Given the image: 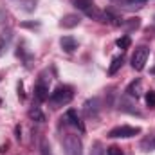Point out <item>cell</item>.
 Here are the masks:
<instances>
[{
    "label": "cell",
    "instance_id": "2",
    "mask_svg": "<svg viewBox=\"0 0 155 155\" xmlns=\"http://www.w3.org/2000/svg\"><path fill=\"white\" fill-rule=\"evenodd\" d=\"M63 144V152L65 155H83V144H81V139L74 135V134H67L61 141Z\"/></svg>",
    "mask_w": 155,
    "mask_h": 155
},
{
    "label": "cell",
    "instance_id": "3",
    "mask_svg": "<svg viewBox=\"0 0 155 155\" xmlns=\"http://www.w3.org/2000/svg\"><path fill=\"white\" fill-rule=\"evenodd\" d=\"M148 56H150V47L148 45L143 43V45L135 47V51L132 54V67H134V71H143L146 61H148Z\"/></svg>",
    "mask_w": 155,
    "mask_h": 155
},
{
    "label": "cell",
    "instance_id": "17",
    "mask_svg": "<svg viewBox=\"0 0 155 155\" xmlns=\"http://www.w3.org/2000/svg\"><path fill=\"white\" fill-rule=\"evenodd\" d=\"M116 43H117V47H119V49H128V47H130V43H132V40H130V36H121Z\"/></svg>",
    "mask_w": 155,
    "mask_h": 155
},
{
    "label": "cell",
    "instance_id": "18",
    "mask_svg": "<svg viewBox=\"0 0 155 155\" xmlns=\"http://www.w3.org/2000/svg\"><path fill=\"white\" fill-rule=\"evenodd\" d=\"M40 152H41V155H54L52 153V148H51V144L43 139L41 141V144H40Z\"/></svg>",
    "mask_w": 155,
    "mask_h": 155
},
{
    "label": "cell",
    "instance_id": "14",
    "mask_svg": "<svg viewBox=\"0 0 155 155\" xmlns=\"http://www.w3.org/2000/svg\"><path fill=\"white\" fill-rule=\"evenodd\" d=\"M141 150H144V152H152V150H155V134L144 137V139L141 141Z\"/></svg>",
    "mask_w": 155,
    "mask_h": 155
},
{
    "label": "cell",
    "instance_id": "6",
    "mask_svg": "<svg viewBox=\"0 0 155 155\" xmlns=\"http://www.w3.org/2000/svg\"><path fill=\"white\" fill-rule=\"evenodd\" d=\"M61 121H65V124H69V126H74V128H78V130H79L81 134L85 132V124H83V121L79 119V116H78V112L74 110V108L67 110Z\"/></svg>",
    "mask_w": 155,
    "mask_h": 155
},
{
    "label": "cell",
    "instance_id": "8",
    "mask_svg": "<svg viewBox=\"0 0 155 155\" xmlns=\"http://www.w3.org/2000/svg\"><path fill=\"white\" fill-rule=\"evenodd\" d=\"M148 0H117L119 7L124 11H135V9H143L146 5Z\"/></svg>",
    "mask_w": 155,
    "mask_h": 155
},
{
    "label": "cell",
    "instance_id": "23",
    "mask_svg": "<svg viewBox=\"0 0 155 155\" xmlns=\"http://www.w3.org/2000/svg\"><path fill=\"white\" fill-rule=\"evenodd\" d=\"M18 96L24 99V85H22V83H18Z\"/></svg>",
    "mask_w": 155,
    "mask_h": 155
},
{
    "label": "cell",
    "instance_id": "10",
    "mask_svg": "<svg viewBox=\"0 0 155 155\" xmlns=\"http://www.w3.org/2000/svg\"><path fill=\"white\" fill-rule=\"evenodd\" d=\"M79 22H81V18L78 15H65L61 18V22H60V25L65 27V29H72V27H78L79 25Z\"/></svg>",
    "mask_w": 155,
    "mask_h": 155
},
{
    "label": "cell",
    "instance_id": "21",
    "mask_svg": "<svg viewBox=\"0 0 155 155\" xmlns=\"http://www.w3.org/2000/svg\"><path fill=\"white\" fill-rule=\"evenodd\" d=\"M146 103H148V107H150V108H153V107H155V92H153V90H150V92L146 94Z\"/></svg>",
    "mask_w": 155,
    "mask_h": 155
},
{
    "label": "cell",
    "instance_id": "16",
    "mask_svg": "<svg viewBox=\"0 0 155 155\" xmlns=\"http://www.w3.org/2000/svg\"><path fill=\"white\" fill-rule=\"evenodd\" d=\"M134 105L126 99V97H121V101H119V108L121 110H124V112H130V114H139V110L137 108H132Z\"/></svg>",
    "mask_w": 155,
    "mask_h": 155
},
{
    "label": "cell",
    "instance_id": "4",
    "mask_svg": "<svg viewBox=\"0 0 155 155\" xmlns=\"http://www.w3.org/2000/svg\"><path fill=\"white\" fill-rule=\"evenodd\" d=\"M141 134V128L139 126H130V124H121L116 126L108 132V137L110 139H128V137H135Z\"/></svg>",
    "mask_w": 155,
    "mask_h": 155
},
{
    "label": "cell",
    "instance_id": "11",
    "mask_svg": "<svg viewBox=\"0 0 155 155\" xmlns=\"http://www.w3.org/2000/svg\"><path fill=\"white\" fill-rule=\"evenodd\" d=\"M11 40H13V31H11V29H5V31L0 33V56L7 51Z\"/></svg>",
    "mask_w": 155,
    "mask_h": 155
},
{
    "label": "cell",
    "instance_id": "7",
    "mask_svg": "<svg viewBox=\"0 0 155 155\" xmlns=\"http://www.w3.org/2000/svg\"><path fill=\"white\" fill-rule=\"evenodd\" d=\"M101 103H99V99L97 97H92V99H88V101H85V105H83V112H85V116L87 117H96L99 114V107Z\"/></svg>",
    "mask_w": 155,
    "mask_h": 155
},
{
    "label": "cell",
    "instance_id": "1",
    "mask_svg": "<svg viewBox=\"0 0 155 155\" xmlns=\"http://www.w3.org/2000/svg\"><path fill=\"white\" fill-rule=\"evenodd\" d=\"M72 97H74V90H72V87H69V85H60L54 92H51V96H49V105L52 107V108H60V107H63V105H69L71 101H72Z\"/></svg>",
    "mask_w": 155,
    "mask_h": 155
},
{
    "label": "cell",
    "instance_id": "19",
    "mask_svg": "<svg viewBox=\"0 0 155 155\" xmlns=\"http://www.w3.org/2000/svg\"><path fill=\"white\" fill-rule=\"evenodd\" d=\"M123 25H126V27L132 31V29H137V27L141 25V20H139V18H130L128 22H123Z\"/></svg>",
    "mask_w": 155,
    "mask_h": 155
},
{
    "label": "cell",
    "instance_id": "12",
    "mask_svg": "<svg viewBox=\"0 0 155 155\" xmlns=\"http://www.w3.org/2000/svg\"><path fill=\"white\" fill-rule=\"evenodd\" d=\"M60 45H61V49L65 51V52H74L78 49V41L76 38H72V36H63V38L60 40Z\"/></svg>",
    "mask_w": 155,
    "mask_h": 155
},
{
    "label": "cell",
    "instance_id": "20",
    "mask_svg": "<svg viewBox=\"0 0 155 155\" xmlns=\"http://www.w3.org/2000/svg\"><path fill=\"white\" fill-rule=\"evenodd\" d=\"M90 155H105V150H103L101 143H94V146L90 150Z\"/></svg>",
    "mask_w": 155,
    "mask_h": 155
},
{
    "label": "cell",
    "instance_id": "15",
    "mask_svg": "<svg viewBox=\"0 0 155 155\" xmlns=\"http://www.w3.org/2000/svg\"><path fill=\"white\" fill-rule=\"evenodd\" d=\"M29 117H31L33 121H36V123H43V121H45V116H43V112L40 110V107H31V108H29Z\"/></svg>",
    "mask_w": 155,
    "mask_h": 155
},
{
    "label": "cell",
    "instance_id": "9",
    "mask_svg": "<svg viewBox=\"0 0 155 155\" xmlns=\"http://www.w3.org/2000/svg\"><path fill=\"white\" fill-rule=\"evenodd\" d=\"M126 94H128V97H134V99L141 97V94H143V81L141 79L132 81L128 85V88H126Z\"/></svg>",
    "mask_w": 155,
    "mask_h": 155
},
{
    "label": "cell",
    "instance_id": "22",
    "mask_svg": "<svg viewBox=\"0 0 155 155\" xmlns=\"http://www.w3.org/2000/svg\"><path fill=\"white\" fill-rule=\"evenodd\" d=\"M107 155H124L121 152V148H117V146H110V148H107Z\"/></svg>",
    "mask_w": 155,
    "mask_h": 155
},
{
    "label": "cell",
    "instance_id": "13",
    "mask_svg": "<svg viewBox=\"0 0 155 155\" xmlns=\"http://www.w3.org/2000/svg\"><path fill=\"white\" fill-rule=\"evenodd\" d=\"M123 63H124V56L123 54H119V56H116L114 60H112V63H110V67H108V74L110 76H114L117 71L123 67Z\"/></svg>",
    "mask_w": 155,
    "mask_h": 155
},
{
    "label": "cell",
    "instance_id": "5",
    "mask_svg": "<svg viewBox=\"0 0 155 155\" xmlns=\"http://www.w3.org/2000/svg\"><path fill=\"white\" fill-rule=\"evenodd\" d=\"M35 97L40 103H43V101L49 99V78L45 76V72L40 74L38 81L35 85Z\"/></svg>",
    "mask_w": 155,
    "mask_h": 155
}]
</instances>
